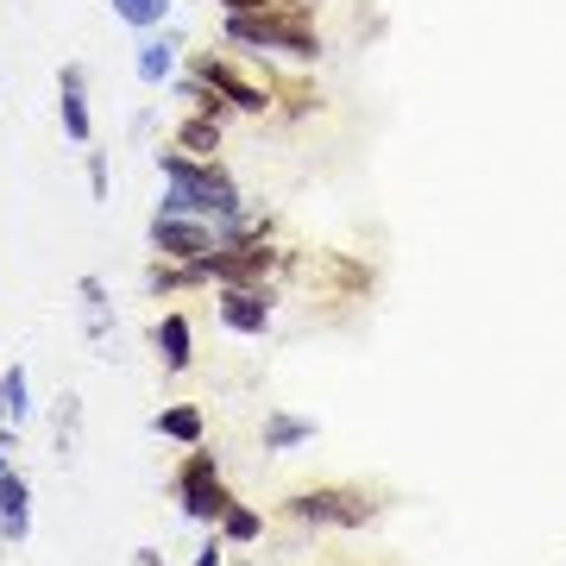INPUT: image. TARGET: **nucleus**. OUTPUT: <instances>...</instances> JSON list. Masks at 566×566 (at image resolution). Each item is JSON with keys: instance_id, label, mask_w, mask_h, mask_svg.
Here are the masks:
<instances>
[{"instance_id": "obj_1", "label": "nucleus", "mask_w": 566, "mask_h": 566, "mask_svg": "<svg viewBox=\"0 0 566 566\" xmlns=\"http://www.w3.org/2000/svg\"><path fill=\"white\" fill-rule=\"evenodd\" d=\"M158 177H164V202L170 214H202V221H233L240 214V182L227 177V164L214 158H189L177 145H158Z\"/></svg>"}, {"instance_id": "obj_2", "label": "nucleus", "mask_w": 566, "mask_h": 566, "mask_svg": "<svg viewBox=\"0 0 566 566\" xmlns=\"http://www.w3.org/2000/svg\"><path fill=\"white\" fill-rule=\"evenodd\" d=\"M221 32L245 51H277V57H322V32L308 20L303 0H277V7H264V13H221Z\"/></svg>"}, {"instance_id": "obj_3", "label": "nucleus", "mask_w": 566, "mask_h": 566, "mask_svg": "<svg viewBox=\"0 0 566 566\" xmlns=\"http://www.w3.org/2000/svg\"><path fill=\"white\" fill-rule=\"evenodd\" d=\"M170 491H177L182 516H189V523H202V528H214L227 510H233V491H227L221 465H214L208 447H189V453H182L177 472H170Z\"/></svg>"}, {"instance_id": "obj_4", "label": "nucleus", "mask_w": 566, "mask_h": 566, "mask_svg": "<svg viewBox=\"0 0 566 566\" xmlns=\"http://www.w3.org/2000/svg\"><path fill=\"white\" fill-rule=\"evenodd\" d=\"M283 516L303 523V528H365L378 516V504H371V491H359V485H315V491L283 497Z\"/></svg>"}, {"instance_id": "obj_5", "label": "nucleus", "mask_w": 566, "mask_h": 566, "mask_svg": "<svg viewBox=\"0 0 566 566\" xmlns=\"http://www.w3.org/2000/svg\"><path fill=\"white\" fill-rule=\"evenodd\" d=\"M283 264H290V252L271 245V233H259V240H227L221 252H208L202 271H208V283L221 290V283H271Z\"/></svg>"}, {"instance_id": "obj_6", "label": "nucleus", "mask_w": 566, "mask_h": 566, "mask_svg": "<svg viewBox=\"0 0 566 566\" xmlns=\"http://www.w3.org/2000/svg\"><path fill=\"white\" fill-rule=\"evenodd\" d=\"M145 240H151V252H158V259L202 264L208 252H221V227L202 221V214H170V208H158V214H151V227H145Z\"/></svg>"}, {"instance_id": "obj_7", "label": "nucleus", "mask_w": 566, "mask_h": 566, "mask_svg": "<svg viewBox=\"0 0 566 566\" xmlns=\"http://www.w3.org/2000/svg\"><path fill=\"white\" fill-rule=\"evenodd\" d=\"M189 76L196 82H208L214 95H221L233 114H271V82H259V76H245L233 57H214V51H196L189 57Z\"/></svg>"}, {"instance_id": "obj_8", "label": "nucleus", "mask_w": 566, "mask_h": 566, "mask_svg": "<svg viewBox=\"0 0 566 566\" xmlns=\"http://www.w3.org/2000/svg\"><path fill=\"white\" fill-rule=\"evenodd\" d=\"M214 315H221L227 334L259 340V334H271V322H277V290H271V283H221V290H214Z\"/></svg>"}, {"instance_id": "obj_9", "label": "nucleus", "mask_w": 566, "mask_h": 566, "mask_svg": "<svg viewBox=\"0 0 566 566\" xmlns=\"http://www.w3.org/2000/svg\"><path fill=\"white\" fill-rule=\"evenodd\" d=\"M57 114H63V139H70V145H95L88 70H82V63H63V70H57Z\"/></svg>"}, {"instance_id": "obj_10", "label": "nucleus", "mask_w": 566, "mask_h": 566, "mask_svg": "<svg viewBox=\"0 0 566 566\" xmlns=\"http://www.w3.org/2000/svg\"><path fill=\"white\" fill-rule=\"evenodd\" d=\"M0 535H7V547H20L32 535V479L20 465L0 472Z\"/></svg>"}, {"instance_id": "obj_11", "label": "nucleus", "mask_w": 566, "mask_h": 566, "mask_svg": "<svg viewBox=\"0 0 566 566\" xmlns=\"http://www.w3.org/2000/svg\"><path fill=\"white\" fill-rule=\"evenodd\" d=\"M303 277L322 283L327 296H365V290H371V271H365V264H353L346 252H315V259L303 264Z\"/></svg>"}, {"instance_id": "obj_12", "label": "nucleus", "mask_w": 566, "mask_h": 566, "mask_svg": "<svg viewBox=\"0 0 566 566\" xmlns=\"http://www.w3.org/2000/svg\"><path fill=\"white\" fill-rule=\"evenodd\" d=\"M177 51H182V39L177 32H145L139 39V57H133V76L145 82V88H164V82L177 76Z\"/></svg>"}, {"instance_id": "obj_13", "label": "nucleus", "mask_w": 566, "mask_h": 566, "mask_svg": "<svg viewBox=\"0 0 566 566\" xmlns=\"http://www.w3.org/2000/svg\"><path fill=\"white\" fill-rule=\"evenodd\" d=\"M151 346H158V365H164V371H189V365H196V334H189V315H182V308L158 315V327H151Z\"/></svg>"}, {"instance_id": "obj_14", "label": "nucleus", "mask_w": 566, "mask_h": 566, "mask_svg": "<svg viewBox=\"0 0 566 566\" xmlns=\"http://www.w3.org/2000/svg\"><path fill=\"white\" fill-rule=\"evenodd\" d=\"M76 303H82V334L95 346L114 340V296H107L102 277H76Z\"/></svg>"}, {"instance_id": "obj_15", "label": "nucleus", "mask_w": 566, "mask_h": 566, "mask_svg": "<svg viewBox=\"0 0 566 566\" xmlns=\"http://www.w3.org/2000/svg\"><path fill=\"white\" fill-rule=\"evenodd\" d=\"M151 434L158 441H177V447H202L208 422H202V403H170L151 416Z\"/></svg>"}, {"instance_id": "obj_16", "label": "nucleus", "mask_w": 566, "mask_h": 566, "mask_svg": "<svg viewBox=\"0 0 566 566\" xmlns=\"http://www.w3.org/2000/svg\"><path fill=\"white\" fill-rule=\"evenodd\" d=\"M202 283H208L202 264H177V259H158V252L145 264V290L151 296H182V290H202Z\"/></svg>"}, {"instance_id": "obj_17", "label": "nucleus", "mask_w": 566, "mask_h": 566, "mask_svg": "<svg viewBox=\"0 0 566 566\" xmlns=\"http://www.w3.org/2000/svg\"><path fill=\"white\" fill-rule=\"evenodd\" d=\"M322 434V428L308 422V416H290V409H271L264 416V453H296V447H308Z\"/></svg>"}, {"instance_id": "obj_18", "label": "nucleus", "mask_w": 566, "mask_h": 566, "mask_svg": "<svg viewBox=\"0 0 566 566\" xmlns=\"http://www.w3.org/2000/svg\"><path fill=\"white\" fill-rule=\"evenodd\" d=\"M170 145L189 151V158H214V151H221V120H214V114H189V120H177Z\"/></svg>"}, {"instance_id": "obj_19", "label": "nucleus", "mask_w": 566, "mask_h": 566, "mask_svg": "<svg viewBox=\"0 0 566 566\" xmlns=\"http://www.w3.org/2000/svg\"><path fill=\"white\" fill-rule=\"evenodd\" d=\"M214 535H221L227 547H245V542H259V535H264V516L252 504H240V497H233V510L214 523Z\"/></svg>"}, {"instance_id": "obj_20", "label": "nucleus", "mask_w": 566, "mask_h": 566, "mask_svg": "<svg viewBox=\"0 0 566 566\" xmlns=\"http://www.w3.org/2000/svg\"><path fill=\"white\" fill-rule=\"evenodd\" d=\"M0 403H7V422H13V428L32 416V385H25V365H0Z\"/></svg>"}, {"instance_id": "obj_21", "label": "nucleus", "mask_w": 566, "mask_h": 566, "mask_svg": "<svg viewBox=\"0 0 566 566\" xmlns=\"http://www.w3.org/2000/svg\"><path fill=\"white\" fill-rule=\"evenodd\" d=\"M76 434H82V397H57V416H51L57 460H76Z\"/></svg>"}, {"instance_id": "obj_22", "label": "nucleus", "mask_w": 566, "mask_h": 566, "mask_svg": "<svg viewBox=\"0 0 566 566\" xmlns=\"http://www.w3.org/2000/svg\"><path fill=\"white\" fill-rule=\"evenodd\" d=\"M114 20L133 25V32H158L170 20V0H114Z\"/></svg>"}, {"instance_id": "obj_23", "label": "nucleus", "mask_w": 566, "mask_h": 566, "mask_svg": "<svg viewBox=\"0 0 566 566\" xmlns=\"http://www.w3.org/2000/svg\"><path fill=\"white\" fill-rule=\"evenodd\" d=\"M88 196L107 202V158H102V151H88Z\"/></svg>"}, {"instance_id": "obj_24", "label": "nucleus", "mask_w": 566, "mask_h": 566, "mask_svg": "<svg viewBox=\"0 0 566 566\" xmlns=\"http://www.w3.org/2000/svg\"><path fill=\"white\" fill-rule=\"evenodd\" d=\"M189 566H227V542H221V535H214V542H202V554H196Z\"/></svg>"}, {"instance_id": "obj_25", "label": "nucleus", "mask_w": 566, "mask_h": 566, "mask_svg": "<svg viewBox=\"0 0 566 566\" xmlns=\"http://www.w3.org/2000/svg\"><path fill=\"white\" fill-rule=\"evenodd\" d=\"M221 13H264V7H277V0H214Z\"/></svg>"}, {"instance_id": "obj_26", "label": "nucleus", "mask_w": 566, "mask_h": 566, "mask_svg": "<svg viewBox=\"0 0 566 566\" xmlns=\"http://www.w3.org/2000/svg\"><path fill=\"white\" fill-rule=\"evenodd\" d=\"M133 566H164V554L158 547H133Z\"/></svg>"}, {"instance_id": "obj_27", "label": "nucleus", "mask_w": 566, "mask_h": 566, "mask_svg": "<svg viewBox=\"0 0 566 566\" xmlns=\"http://www.w3.org/2000/svg\"><path fill=\"white\" fill-rule=\"evenodd\" d=\"M7 465H13V453H7V447H0V472H7Z\"/></svg>"}, {"instance_id": "obj_28", "label": "nucleus", "mask_w": 566, "mask_h": 566, "mask_svg": "<svg viewBox=\"0 0 566 566\" xmlns=\"http://www.w3.org/2000/svg\"><path fill=\"white\" fill-rule=\"evenodd\" d=\"M0 422H7V403H0Z\"/></svg>"}, {"instance_id": "obj_29", "label": "nucleus", "mask_w": 566, "mask_h": 566, "mask_svg": "<svg viewBox=\"0 0 566 566\" xmlns=\"http://www.w3.org/2000/svg\"><path fill=\"white\" fill-rule=\"evenodd\" d=\"M0 547H7V535H0Z\"/></svg>"}, {"instance_id": "obj_30", "label": "nucleus", "mask_w": 566, "mask_h": 566, "mask_svg": "<svg viewBox=\"0 0 566 566\" xmlns=\"http://www.w3.org/2000/svg\"><path fill=\"white\" fill-rule=\"evenodd\" d=\"M240 566H245V560H240Z\"/></svg>"}]
</instances>
